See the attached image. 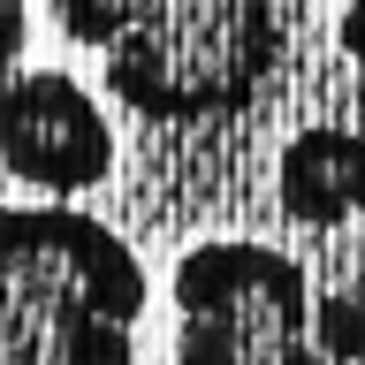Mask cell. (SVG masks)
Returning <instances> with one entry per match:
<instances>
[{"mask_svg": "<svg viewBox=\"0 0 365 365\" xmlns=\"http://www.w3.org/2000/svg\"><path fill=\"white\" fill-rule=\"evenodd\" d=\"M319 0H46L53 31L99 53L107 91L145 122L251 107Z\"/></svg>", "mask_w": 365, "mask_h": 365, "instance_id": "obj_1", "label": "cell"}, {"mask_svg": "<svg viewBox=\"0 0 365 365\" xmlns=\"http://www.w3.org/2000/svg\"><path fill=\"white\" fill-rule=\"evenodd\" d=\"M145 267L76 205H0V365H137Z\"/></svg>", "mask_w": 365, "mask_h": 365, "instance_id": "obj_2", "label": "cell"}, {"mask_svg": "<svg viewBox=\"0 0 365 365\" xmlns=\"http://www.w3.org/2000/svg\"><path fill=\"white\" fill-rule=\"evenodd\" d=\"M175 365H327L319 304L289 251L251 236H205L168 274Z\"/></svg>", "mask_w": 365, "mask_h": 365, "instance_id": "obj_3", "label": "cell"}, {"mask_svg": "<svg viewBox=\"0 0 365 365\" xmlns=\"http://www.w3.org/2000/svg\"><path fill=\"white\" fill-rule=\"evenodd\" d=\"M0 168L31 182L46 205H76L114 175V122L68 68H8L0 76Z\"/></svg>", "mask_w": 365, "mask_h": 365, "instance_id": "obj_4", "label": "cell"}, {"mask_svg": "<svg viewBox=\"0 0 365 365\" xmlns=\"http://www.w3.org/2000/svg\"><path fill=\"white\" fill-rule=\"evenodd\" d=\"M274 198L282 213L304 228H342L365 213V137L335 130V122H312L282 145V168H274Z\"/></svg>", "mask_w": 365, "mask_h": 365, "instance_id": "obj_5", "label": "cell"}, {"mask_svg": "<svg viewBox=\"0 0 365 365\" xmlns=\"http://www.w3.org/2000/svg\"><path fill=\"white\" fill-rule=\"evenodd\" d=\"M23 38H31V0H0V76L16 68Z\"/></svg>", "mask_w": 365, "mask_h": 365, "instance_id": "obj_6", "label": "cell"}, {"mask_svg": "<svg viewBox=\"0 0 365 365\" xmlns=\"http://www.w3.org/2000/svg\"><path fill=\"white\" fill-rule=\"evenodd\" d=\"M335 46L365 68V0H342V16H335Z\"/></svg>", "mask_w": 365, "mask_h": 365, "instance_id": "obj_7", "label": "cell"}]
</instances>
